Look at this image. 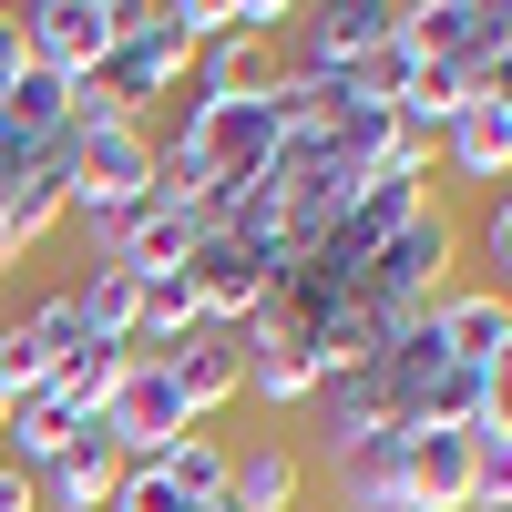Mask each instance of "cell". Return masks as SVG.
Masks as SVG:
<instances>
[{
    "label": "cell",
    "mask_w": 512,
    "mask_h": 512,
    "mask_svg": "<svg viewBox=\"0 0 512 512\" xmlns=\"http://www.w3.org/2000/svg\"><path fill=\"white\" fill-rule=\"evenodd\" d=\"M123 41V0H31L21 11V52L52 82H93Z\"/></svg>",
    "instance_id": "277c9868"
},
{
    "label": "cell",
    "mask_w": 512,
    "mask_h": 512,
    "mask_svg": "<svg viewBox=\"0 0 512 512\" xmlns=\"http://www.w3.org/2000/svg\"><path fill=\"white\" fill-rule=\"evenodd\" d=\"M461 267H482V287H512V185L472 205V226H461Z\"/></svg>",
    "instance_id": "ffe728a7"
},
{
    "label": "cell",
    "mask_w": 512,
    "mask_h": 512,
    "mask_svg": "<svg viewBox=\"0 0 512 512\" xmlns=\"http://www.w3.org/2000/svg\"><path fill=\"white\" fill-rule=\"evenodd\" d=\"M472 93H482L472 72H451V62H420V72L400 82V103H390V113H400V123H431V134H441V123H451L461 103H472Z\"/></svg>",
    "instance_id": "44dd1931"
},
{
    "label": "cell",
    "mask_w": 512,
    "mask_h": 512,
    "mask_svg": "<svg viewBox=\"0 0 512 512\" xmlns=\"http://www.w3.org/2000/svg\"><path fill=\"white\" fill-rule=\"evenodd\" d=\"M441 175L472 185V195H502V185H512V103L472 93V103L441 123Z\"/></svg>",
    "instance_id": "30bf717a"
},
{
    "label": "cell",
    "mask_w": 512,
    "mask_h": 512,
    "mask_svg": "<svg viewBox=\"0 0 512 512\" xmlns=\"http://www.w3.org/2000/svg\"><path fill=\"white\" fill-rule=\"evenodd\" d=\"M0 512H41V492H31L21 461H0Z\"/></svg>",
    "instance_id": "484cf974"
},
{
    "label": "cell",
    "mask_w": 512,
    "mask_h": 512,
    "mask_svg": "<svg viewBox=\"0 0 512 512\" xmlns=\"http://www.w3.org/2000/svg\"><path fill=\"white\" fill-rule=\"evenodd\" d=\"M82 431V410L62 400V390H21L11 410H0V461H21V472H41L62 441Z\"/></svg>",
    "instance_id": "d6986e66"
},
{
    "label": "cell",
    "mask_w": 512,
    "mask_h": 512,
    "mask_svg": "<svg viewBox=\"0 0 512 512\" xmlns=\"http://www.w3.org/2000/svg\"><path fill=\"white\" fill-rule=\"evenodd\" d=\"M185 277H195V297H205V328H246L256 308L277 297V256L267 246H246V236H205L195 256H185Z\"/></svg>",
    "instance_id": "52a82bcc"
},
{
    "label": "cell",
    "mask_w": 512,
    "mask_h": 512,
    "mask_svg": "<svg viewBox=\"0 0 512 512\" xmlns=\"http://www.w3.org/2000/svg\"><path fill=\"white\" fill-rule=\"evenodd\" d=\"M72 164V154H62ZM62 164H21V175H0V256H41L62 226H72V205H62Z\"/></svg>",
    "instance_id": "5bb4252c"
},
{
    "label": "cell",
    "mask_w": 512,
    "mask_h": 512,
    "mask_svg": "<svg viewBox=\"0 0 512 512\" xmlns=\"http://www.w3.org/2000/svg\"><path fill=\"white\" fill-rule=\"evenodd\" d=\"M451 287H461V216L431 195V205H420V216H410V226H400V236L359 267V297H369L379 338H390V328H410L420 308H441Z\"/></svg>",
    "instance_id": "3957f363"
},
{
    "label": "cell",
    "mask_w": 512,
    "mask_h": 512,
    "mask_svg": "<svg viewBox=\"0 0 512 512\" xmlns=\"http://www.w3.org/2000/svg\"><path fill=\"white\" fill-rule=\"evenodd\" d=\"M195 246H205V216H195V205H144V216L113 236V267H134V277H164V267H185Z\"/></svg>",
    "instance_id": "ac0fdd59"
},
{
    "label": "cell",
    "mask_w": 512,
    "mask_h": 512,
    "mask_svg": "<svg viewBox=\"0 0 512 512\" xmlns=\"http://www.w3.org/2000/svg\"><path fill=\"white\" fill-rule=\"evenodd\" d=\"M62 205H72V226L93 236V256H113V236L154 205V123H103V134H82L72 164H62Z\"/></svg>",
    "instance_id": "7a4b0ae2"
},
{
    "label": "cell",
    "mask_w": 512,
    "mask_h": 512,
    "mask_svg": "<svg viewBox=\"0 0 512 512\" xmlns=\"http://www.w3.org/2000/svg\"><path fill=\"white\" fill-rule=\"evenodd\" d=\"M195 52H205V0H123V41L93 82L113 93L123 123H154L164 103H185Z\"/></svg>",
    "instance_id": "6da1fadb"
},
{
    "label": "cell",
    "mask_w": 512,
    "mask_h": 512,
    "mask_svg": "<svg viewBox=\"0 0 512 512\" xmlns=\"http://www.w3.org/2000/svg\"><path fill=\"white\" fill-rule=\"evenodd\" d=\"M472 512H512V431L472 441Z\"/></svg>",
    "instance_id": "603a6c76"
},
{
    "label": "cell",
    "mask_w": 512,
    "mask_h": 512,
    "mask_svg": "<svg viewBox=\"0 0 512 512\" xmlns=\"http://www.w3.org/2000/svg\"><path fill=\"white\" fill-rule=\"evenodd\" d=\"M236 338H246V400H256V410H308V400H318V359L297 349L267 308H256Z\"/></svg>",
    "instance_id": "4fadbf2b"
},
{
    "label": "cell",
    "mask_w": 512,
    "mask_h": 512,
    "mask_svg": "<svg viewBox=\"0 0 512 512\" xmlns=\"http://www.w3.org/2000/svg\"><path fill=\"white\" fill-rule=\"evenodd\" d=\"M113 482H123V451H113V431H103V410H82V431L31 472V492H41V512H103L113 502Z\"/></svg>",
    "instance_id": "9c48e42d"
},
{
    "label": "cell",
    "mask_w": 512,
    "mask_h": 512,
    "mask_svg": "<svg viewBox=\"0 0 512 512\" xmlns=\"http://www.w3.org/2000/svg\"><path fill=\"white\" fill-rule=\"evenodd\" d=\"M390 31H400V0H328V11H297V21H287V72L349 82Z\"/></svg>",
    "instance_id": "5b68a950"
},
{
    "label": "cell",
    "mask_w": 512,
    "mask_h": 512,
    "mask_svg": "<svg viewBox=\"0 0 512 512\" xmlns=\"http://www.w3.org/2000/svg\"><path fill=\"white\" fill-rule=\"evenodd\" d=\"M277 72H287V41H267V31H226V41H205V52H195L185 103H256V93H277Z\"/></svg>",
    "instance_id": "7c38bea8"
},
{
    "label": "cell",
    "mask_w": 512,
    "mask_h": 512,
    "mask_svg": "<svg viewBox=\"0 0 512 512\" xmlns=\"http://www.w3.org/2000/svg\"><path fill=\"white\" fill-rule=\"evenodd\" d=\"M103 512H185V492L164 482V461H123V482H113Z\"/></svg>",
    "instance_id": "cb8c5ba5"
},
{
    "label": "cell",
    "mask_w": 512,
    "mask_h": 512,
    "mask_svg": "<svg viewBox=\"0 0 512 512\" xmlns=\"http://www.w3.org/2000/svg\"><path fill=\"white\" fill-rule=\"evenodd\" d=\"M72 349H82V318H72V287H52V297H31L21 318H0V390H52V379L72 369Z\"/></svg>",
    "instance_id": "8992f818"
},
{
    "label": "cell",
    "mask_w": 512,
    "mask_h": 512,
    "mask_svg": "<svg viewBox=\"0 0 512 512\" xmlns=\"http://www.w3.org/2000/svg\"><path fill=\"white\" fill-rule=\"evenodd\" d=\"M482 431H512V338H502V359L482 369Z\"/></svg>",
    "instance_id": "d4e9b609"
},
{
    "label": "cell",
    "mask_w": 512,
    "mask_h": 512,
    "mask_svg": "<svg viewBox=\"0 0 512 512\" xmlns=\"http://www.w3.org/2000/svg\"><path fill=\"white\" fill-rule=\"evenodd\" d=\"M431 328H441V349H451L461 369H492V359H502V338H512V297L482 287V277H461L441 308H431Z\"/></svg>",
    "instance_id": "2e32d148"
},
{
    "label": "cell",
    "mask_w": 512,
    "mask_h": 512,
    "mask_svg": "<svg viewBox=\"0 0 512 512\" xmlns=\"http://www.w3.org/2000/svg\"><path fill=\"white\" fill-rule=\"evenodd\" d=\"M72 318H82V338H103V349H134V328H144V277L113 267V256H93V267L72 277Z\"/></svg>",
    "instance_id": "e0dca14e"
},
{
    "label": "cell",
    "mask_w": 512,
    "mask_h": 512,
    "mask_svg": "<svg viewBox=\"0 0 512 512\" xmlns=\"http://www.w3.org/2000/svg\"><path fill=\"white\" fill-rule=\"evenodd\" d=\"M103 431H113V451H123V461H164V451L195 431L185 400H175V369H164V359H134V379L103 400Z\"/></svg>",
    "instance_id": "ba28073f"
},
{
    "label": "cell",
    "mask_w": 512,
    "mask_h": 512,
    "mask_svg": "<svg viewBox=\"0 0 512 512\" xmlns=\"http://www.w3.org/2000/svg\"><path fill=\"white\" fill-rule=\"evenodd\" d=\"M226 461H236L226 441H205V431H185L175 451H164V482H175L185 502H226Z\"/></svg>",
    "instance_id": "7402d4cb"
},
{
    "label": "cell",
    "mask_w": 512,
    "mask_h": 512,
    "mask_svg": "<svg viewBox=\"0 0 512 512\" xmlns=\"http://www.w3.org/2000/svg\"><path fill=\"white\" fill-rule=\"evenodd\" d=\"M308 502V441H246L226 461V512H297Z\"/></svg>",
    "instance_id": "9a60e30c"
},
{
    "label": "cell",
    "mask_w": 512,
    "mask_h": 512,
    "mask_svg": "<svg viewBox=\"0 0 512 512\" xmlns=\"http://www.w3.org/2000/svg\"><path fill=\"white\" fill-rule=\"evenodd\" d=\"M164 369H175V400H185L195 431H205L226 400H246V338H236V328H195L185 349H164Z\"/></svg>",
    "instance_id": "8fae6325"
}]
</instances>
